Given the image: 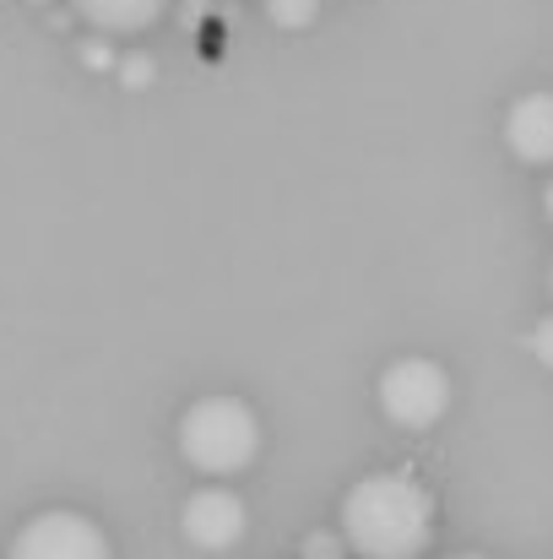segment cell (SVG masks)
<instances>
[{
    "label": "cell",
    "mask_w": 553,
    "mask_h": 559,
    "mask_svg": "<svg viewBox=\"0 0 553 559\" xmlns=\"http://www.w3.org/2000/svg\"><path fill=\"white\" fill-rule=\"evenodd\" d=\"M115 71H120L125 87H147V82H153V60H147V55H120Z\"/></svg>",
    "instance_id": "9"
},
{
    "label": "cell",
    "mask_w": 553,
    "mask_h": 559,
    "mask_svg": "<svg viewBox=\"0 0 553 559\" xmlns=\"http://www.w3.org/2000/svg\"><path fill=\"white\" fill-rule=\"evenodd\" d=\"M527 348L538 354V365H549V370H553V316H543V321L532 326V337H527Z\"/></svg>",
    "instance_id": "11"
},
{
    "label": "cell",
    "mask_w": 553,
    "mask_h": 559,
    "mask_svg": "<svg viewBox=\"0 0 553 559\" xmlns=\"http://www.w3.org/2000/svg\"><path fill=\"white\" fill-rule=\"evenodd\" d=\"M543 212H549V223H553V180H549V190H543Z\"/></svg>",
    "instance_id": "13"
},
{
    "label": "cell",
    "mask_w": 553,
    "mask_h": 559,
    "mask_svg": "<svg viewBox=\"0 0 553 559\" xmlns=\"http://www.w3.org/2000/svg\"><path fill=\"white\" fill-rule=\"evenodd\" d=\"M380 413L396 429H434L450 413V374H445V365H434L423 354L385 365V374H380Z\"/></svg>",
    "instance_id": "3"
},
{
    "label": "cell",
    "mask_w": 553,
    "mask_h": 559,
    "mask_svg": "<svg viewBox=\"0 0 553 559\" xmlns=\"http://www.w3.org/2000/svg\"><path fill=\"white\" fill-rule=\"evenodd\" d=\"M337 533L359 559H418L434 544V495L412 473H369L342 495Z\"/></svg>",
    "instance_id": "1"
},
{
    "label": "cell",
    "mask_w": 553,
    "mask_h": 559,
    "mask_svg": "<svg viewBox=\"0 0 553 559\" xmlns=\"http://www.w3.org/2000/svg\"><path fill=\"white\" fill-rule=\"evenodd\" d=\"M180 456L206 478H233L261 456V418L244 396H195L180 418Z\"/></svg>",
    "instance_id": "2"
},
{
    "label": "cell",
    "mask_w": 553,
    "mask_h": 559,
    "mask_svg": "<svg viewBox=\"0 0 553 559\" xmlns=\"http://www.w3.org/2000/svg\"><path fill=\"white\" fill-rule=\"evenodd\" d=\"M549 294H553V272H549Z\"/></svg>",
    "instance_id": "16"
},
{
    "label": "cell",
    "mask_w": 553,
    "mask_h": 559,
    "mask_svg": "<svg viewBox=\"0 0 553 559\" xmlns=\"http://www.w3.org/2000/svg\"><path fill=\"white\" fill-rule=\"evenodd\" d=\"M450 559H489V555H450Z\"/></svg>",
    "instance_id": "14"
},
{
    "label": "cell",
    "mask_w": 553,
    "mask_h": 559,
    "mask_svg": "<svg viewBox=\"0 0 553 559\" xmlns=\"http://www.w3.org/2000/svg\"><path fill=\"white\" fill-rule=\"evenodd\" d=\"M266 16L282 27V33H299L321 16V0H266Z\"/></svg>",
    "instance_id": "8"
},
{
    "label": "cell",
    "mask_w": 553,
    "mask_h": 559,
    "mask_svg": "<svg viewBox=\"0 0 553 559\" xmlns=\"http://www.w3.org/2000/svg\"><path fill=\"white\" fill-rule=\"evenodd\" d=\"M342 533H315V538H304V555L299 559H342Z\"/></svg>",
    "instance_id": "10"
},
{
    "label": "cell",
    "mask_w": 553,
    "mask_h": 559,
    "mask_svg": "<svg viewBox=\"0 0 553 559\" xmlns=\"http://www.w3.org/2000/svg\"><path fill=\"white\" fill-rule=\"evenodd\" d=\"M82 60H87V66H93V71H104V66H115V55H109V49H104V44H98V38H93V44H87V49H82Z\"/></svg>",
    "instance_id": "12"
},
{
    "label": "cell",
    "mask_w": 553,
    "mask_h": 559,
    "mask_svg": "<svg viewBox=\"0 0 553 559\" xmlns=\"http://www.w3.org/2000/svg\"><path fill=\"white\" fill-rule=\"evenodd\" d=\"M71 11L87 22V27H98V33H147L164 11H169V0H71Z\"/></svg>",
    "instance_id": "7"
},
{
    "label": "cell",
    "mask_w": 553,
    "mask_h": 559,
    "mask_svg": "<svg viewBox=\"0 0 553 559\" xmlns=\"http://www.w3.org/2000/svg\"><path fill=\"white\" fill-rule=\"evenodd\" d=\"M505 142L521 164L549 169L553 164V93H527L505 115Z\"/></svg>",
    "instance_id": "6"
},
{
    "label": "cell",
    "mask_w": 553,
    "mask_h": 559,
    "mask_svg": "<svg viewBox=\"0 0 553 559\" xmlns=\"http://www.w3.org/2000/svg\"><path fill=\"white\" fill-rule=\"evenodd\" d=\"M244 527H250V511H244V500H239L233 489H223V484L195 489L180 511V533L195 549H206V555H228V549L244 538Z\"/></svg>",
    "instance_id": "5"
},
{
    "label": "cell",
    "mask_w": 553,
    "mask_h": 559,
    "mask_svg": "<svg viewBox=\"0 0 553 559\" xmlns=\"http://www.w3.org/2000/svg\"><path fill=\"white\" fill-rule=\"evenodd\" d=\"M27 5H49V0H27Z\"/></svg>",
    "instance_id": "15"
},
{
    "label": "cell",
    "mask_w": 553,
    "mask_h": 559,
    "mask_svg": "<svg viewBox=\"0 0 553 559\" xmlns=\"http://www.w3.org/2000/svg\"><path fill=\"white\" fill-rule=\"evenodd\" d=\"M5 559H115L104 527L82 511H38L16 527Z\"/></svg>",
    "instance_id": "4"
}]
</instances>
